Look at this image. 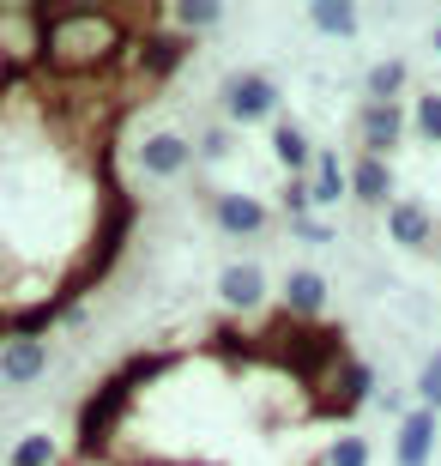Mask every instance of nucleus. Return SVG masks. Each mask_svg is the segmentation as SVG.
<instances>
[{"mask_svg":"<svg viewBox=\"0 0 441 466\" xmlns=\"http://www.w3.org/2000/svg\"><path fill=\"white\" fill-rule=\"evenodd\" d=\"M369 394H375V370L363 358H345L339 370H333V381L321 388V406H326V412H339V418H351V412L369 406Z\"/></svg>","mask_w":441,"mask_h":466,"instance_id":"nucleus-4","label":"nucleus"},{"mask_svg":"<svg viewBox=\"0 0 441 466\" xmlns=\"http://www.w3.org/2000/svg\"><path fill=\"white\" fill-rule=\"evenodd\" d=\"M175 363H182L175 351H134V358L121 363L103 388H91V400L79 406V454H85V461H97L103 442L115 436V424L134 412V394H139V388H145V381H157V376H170Z\"/></svg>","mask_w":441,"mask_h":466,"instance_id":"nucleus-1","label":"nucleus"},{"mask_svg":"<svg viewBox=\"0 0 441 466\" xmlns=\"http://www.w3.org/2000/svg\"><path fill=\"white\" fill-rule=\"evenodd\" d=\"M411 127L424 139H441V91H424V97L411 104Z\"/></svg>","mask_w":441,"mask_h":466,"instance_id":"nucleus-20","label":"nucleus"},{"mask_svg":"<svg viewBox=\"0 0 441 466\" xmlns=\"http://www.w3.org/2000/svg\"><path fill=\"white\" fill-rule=\"evenodd\" d=\"M290 230L303 242H333V225H321V218H290Z\"/></svg>","mask_w":441,"mask_h":466,"instance_id":"nucleus-25","label":"nucleus"},{"mask_svg":"<svg viewBox=\"0 0 441 466\" xmlns=\"http://www.w3.org/2000/svg\"><path fill=\"white\" fill-rule=\"evenodd\" d=\"M55 454H61V449H55V436L49 431H31L13 449V466H55Z\"/></svg>","mask_w":441,"mask_h":466,"instance_id":"nucleus-19","label":"nucleus"},{"mask_svg":"<svg viewBox=\"0 0 441 466\" xmlns=\"http://www.w3.org/2000/svg\"><path fill=\"white\" fill-rule=\"evenodd\" d=\"M308 207H315L308 200V176H285V212L290 218H308Z\"/></svg>","mask_w":441,"mask_h":466,"instance_id":"nucleus-23","label":"nucleus"},{"mask_svg":"<svg viewBox=\"0 0 441 466\" xmlns=\"http://www.w3.org/2000/svg\"><path fill=\"white\" fill-rule=\"evenodd\" d=\"M436 436H441V412H429V406L406 412V424H399V442H393V461H399V466H429V454H436Z\"/></svg>","mask_w":441,"mask_h":466,"instance_id":"nucleus-6","label":"nucleus"},{"mask_svg":"<svg viewBox=\"0 0 441 466\" xmlns=\"http://www.w3.org/2000/svg\"><path fill=\"white\" fill-rule=\"evenodd\" d=\"M224 116L236 121H266V116H278V86H272L266 73H255V67H242V73H230L224 79Z\"/></svg>","mask_w":441,"mask_h":466,"instance_id":"nucleus-2","label":"nucleus"},{"mask_svg":"<svg viewBox=\"0 0 441 466\" xmlns=\"http://www.w3.org/2000/svg\"><path fill=\"white\" fill-rule=\"evenodd\" d=\"M182 61H187V36H182V31H157V25H145V31H139V43H134V67L145 73V86L170 79Z\"/></svg>","mask_w":441,"mask_h":466,"instance_id":"nucleus-3","label":"nucleus"},{"mask_svg":"<svg viewBox=\"0 0 441 466\" xmlns=\"http://www.w3.org/2000/svg\"><path fill=\"white\" fill-rule=\"evenodd\" d=\"M326 466H369V442H363V436H339V442L326 449Z\"/></svg>","mask_w":441,"mask_h":466,"instance_id":"nucleus-21","label":"nucleus"},{"mask_svg":"<svg viewBox=\"0 0 441 466\" xmlns=\"http://www.w3.org/2000/svg\"><path fill=\"white\" fill-rule=\"evenodd\" d=\"M406 91V61H375L369 67V104H399Z\"/></svg>","mask_w":441,"mask_h":466,"instance_id":"nucleus-17","label":"nucleus"},{"mask_svg":"<svg viewBox=\"0 0 441 466\" xmlns=\"http://www.w3.org/2000/svg\"><path fill=\"white\" fill-rule=\"evenodd\" d=\"M43 370H49V346L43 339H6L0 346V376L13 381V388H31Z\"/></svg>","mask_w":441,"mask_h":466,"instance_id":"nucleus-12","label":"nucleus"},{"mask_svg":"<svg viewBox=\"0 0 441 466\" xmlns=\"http://www.w3.org/2000/svg\"><path fill=\"white\" fill-rule=\"evenodd\" d=\"M170 18H175V31H212V25H218L224 18V6L218 0H182V6H170Z\"/></svg>","mask_w":441,"mask_h":466,"instance_id":"nucleus-18","label":"nucleus"},{"mask_svg":"<svg viewBox=\"0 0 441 466\" xmlns=\"http://www.w3.org/2000/svg\"><path fill=\"white\" fill-rule=\"evenodd\" d=\"M212 218H218V230H230V237L266 230V207H260L255 194H212Z\"/></svg>","mask_w":441,"mask_h":466,"instance_id":"nucleus-10","label":"nucleus"},{"mask_svg":"<svg viewBox=\"0 0 441 466\" xmlns=\"http://www.w3.org/2000/svg\"><path fill=\"white\" fill-rule=\"evenodd\" d=\"M351 200H363V207H393V164L387 157H356L351 164Z\"/></svg>","mask_w":441,"mask_h":466,"instance_id":"nucleus-11","label":"nucleus"},{"mask_svg":"<svg viewBox=\"0 0 441 466\" xmlns=\"http://www.w3.org/2000/svg\"><path fill=\"white\" fill-rule=\"evenodd\" d=\"M308 18H315V31H321V36H356V6H351V0H321Z\"/></svg>","mask_w":441,"mask_h":466,"instance_id":"nucleus-16","label":"nucleus"},{"mask_svg":"<svg viewBox=\"0 0 441 466\" xmlns=\"http://www.w3.org/2000/svg\"><path fill=\"white\" fill-rule=\"evenodd\" d=\"M417 406H429V412H441V351L424 363V376H417Z\"/></svg>","mask_w":441,"mask_h":466,"instance_id":"nucleus-22","label":"nucleus"},{"mask_svg":"<svg viewBox=\"0 0 441 466\" xmlns=\"http://www.w3.org/2000/svg\"><path fill=\"white\" fill-rule=\"evenodd\" d=\"M387 237L399 242V248H429V237H436V218H429L417 200H393V207H387Z\"/></svg>","mask_w":441,"mask_h":466,"instance_id":"nucleus-13","label":"nucleus"},{"mask_svg":"<svg viewBox=\"0 0 441 466\" xmlns=\"http://www.w3.org/2000/svg\"><path fill=\"white\" fill-rule=\"evenodd\" d=\"M429 43H436V55H441V25H436V36H429Z\"/></svg>","mask_w":441,"mask_h":466,"instance_id":"nucleus-26","label":"nucleus"},{"mask_svg":"<svg viewBox=\"0 0 441 466\" xmlns=\"http://www.w3.org/2000/svg\"><path fill=\"white\" fill-rule=\"evenodd\" d=\"M139 164H145V176H182L187 164H194V139L187 134H145V146H139Z\"/></svg>","mask_w":441,"mask_h":466,"instance_id":"nucleus-8","label":"nucleus"},{"mask_svg":"<svg viewBox=\"0 0 441 466\" xmlns=\"http://www.w3.org/2000/svg\"><path fill=\"white\" fill-rule=\"evenodd\" d=\"M200 157H224L230 152V127H212V134H200V146H194Z\"/></svg>","mask_w":441,"mask_h":466,"instance_id":"nucleus-24","label":"nucleus"},{"mask_svg":"<svg viewBox=\"0 0 441 466\" xmlns=\"http://www.w3.org/2000/svg\"><path fill=\"white\" fill-rule=\"evenodd\" d=\"M285 309H290V321H321V309H326V279L315 273V267L285 273Z\"/></svg>","mask_w":441,"mask_h":466,"instance_id":"nucleus-9","label":"nucleus"},{"mask_svg":"<svg viewBox=\"0 0 441 466\" xmlns=\"http://www.w3.org/2000/svg\"><path fill=\"white\" fill-rule=\"evenodd\" d=\"M218 297H224V309L230 315H248L266 303V273H260L255 260H230L218 273Z\"/></svg>","mask_w":441,"mask_h":466,"instance_id":"nucleus-5","label":"nucleus"},{"mask_svg":"<svg viewBox=\"0 0 441 466\" xmlns=\"http://www.w3.org/2000/svg\"><path fill=\"white\" fill-rule=\"evenodd\" d=\"M406 127H411V109H399V104H363V152L387 157L393 146L406 139Z\"/></svg>","mask_w":441,"mask_h":466,"instance_id":"nucleus-7","label":"nucleus"},{"mask_svg":"<svg viewBox=\"0 0 441 466\" xmlns=\"http://www.w3.org/2000/svg\"><path fill=\"white\" fill-rule=\"evenodd\" d=\"M351 194V170L339 164V152H315V170H308V200L315 207H339Z\"/></svg>","mask_w":441,"mask_h":466,"instance_id":"nucleus-14","label":"nucleus"},{"mask_svg":"<svg viewBox=\"0 0 441 466\" xmlns=\"http://www.w3.org/2000/svg\"><path fill=\"white\" fill-rule=\"evenodd\" d=\"M272 152H278L285 176H308L315 170V146H308V134L296 127V121H278V127H272Z\"/></svg>","mask_w":441,"mask_h":466,"instance_id":"nucleus-15","label":"nucleus"}]
</instances>
